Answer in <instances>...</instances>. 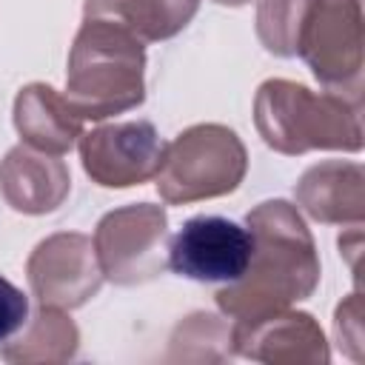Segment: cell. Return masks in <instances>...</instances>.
I'll list each match as a JSON object with an SVG mask.
<instances>
[{
  "instance_id": "cell-1",
  "label": "cell",
  "mask_w": 365,
  "mask_h": 365,
  "mask_svg": "<svg viewBox=\"0 0 365 365\" xmlns=\"http://www.w3.org/2000/svg\"><path fill=\"white\" fill-rule=\"evenodd\" d=\"M143 48L123 26L88 20L77 37L68 74V108L77 117H108L143 100Z\"/></svg>"
},
{
  "instance_id": "cell-2",
  "label": "cell",
  "mask_w": 365,
  "mask_h": 365,
  "mask_svg": "<svg viewBox=\"0 0 365 365\" xmlns=\"http://www.w3.org/2000/svg\"><path fill=\"white\" fill-rule=\"evenodd\" d=\"M245 168V154L237 137L217 125L191 128L177 137L160 163V191L165 200H194L231 191Z\"/></svg>"
},
{
  "instance_id": "cell-4",
  "label": "cell",
  "mask_w": 365,
  "mask_h": 365,
  "mask_svg": "<svg viewBox=\"0 0 365 365\" xmlns=\"http://www.w3.org/2000/svg\"><path fill=\"white\" fill-rule=\"evenodd\" d=\"M83 163L100 185H131L160 171L163 145L148 123L111 125L86 134Z\"/></svg>"
},
{
  "instance_id": "cell-5",
  "label": "cell",
  "mask_w": 365,
  "mask_h": 365,
  "mask_svg": "<svg viewBox=\"0 0 365 365\" xmlns=\"http://www.w3.org/2000/svg\"><path fill=\"white\" fill-rule=\"evenodd\" d=\"M29 317V302L17 285H11L6 277H0V342L9 339L14 331L23 328Z\"/></svg>"
},
{
  "instance_id": "cell-3",
  "label": "cell",
  "mask_w": 365,
  "mask_h": 365,
  "mask_svg": "<svg viewBox=\"0 0 365 365\" xmlns=\"http://www.w3.org/2000/svg\"><path fill=\"white\" fill-rule=\"evenodd\" d=\"M254 257V234L225 217H191L171 240L168 265L197 282H240Z\"/></svg>"
}]
</instances>
